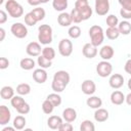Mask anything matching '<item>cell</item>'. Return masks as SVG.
<instances>
[{
	"instance_id": "obj_46",
	"label": "cell",
	"mask_w": 131,
	"mask_h": 131,
	"mask_svg": "<svg viewBox=\"0 0 131 131\" xmlns=\"http://www.w3.org/2000/svg\"><path fill=\"white\" fill-rule=\"evenodd\" d=\"M124 70H125V72H126L127 74L131 75V58H129V59L126 61L125 67H124Z\"/></svg>"
},
{
	"instance_id": "obj_30",
	"label": "cell",
	"mask_w": 131,
	"mask_h": 131,
	"mask_svg": "<svg viewBox=\"0 0 131 131\" xmlns=\"http://www.w3.org/2000/svg\"><path fill=\"white\" fill-rule=\"evenodd\" d=\"M16 92L19 95H28L31 92V86L29 84H27V83H21V84L17 85Z\"/></svg>"
},
{
	"instance_id": "obj_23",
	"label": "cell",
	"mask_w": 131,
	"mask_h": 131,
	"mask_svg": "<svg viewBox=\"0 0 131 131\" xmlns=\"http://www.w3.org/2000/svg\"><path fill=\"white\" fill-rule=\"evenodd\" d=\"M0 95L2 99H11L14 96V90L10 86H3L1 88Z\"/></svg>"
},
{
	"instance_id": "obj_43",
	"label": "cell",
	"mask_w": 131,
	"mask_h": 131,
	"mask_svg": "<svg viewBox=\"0 0 131 131\" xmlns=\"http://www.w3.org/2000/svg\"><path fill=\"white\" fill-rule=\"evenodd\" d=\"M120 14H121V16H122L124 19H126V20L131 18V10H127V9L121 8V9H120Z\"/></svg>"
},
{
	"instance_id": "obj_32",
	"label": "cell",
	"mask_w": 131,
	"mask_h": 131,
	"mask_svg": "<svg viewBox=\"0 0 131 131\" xmlns=\"http://www.w3.org/2000/svg\"><path fill=\"white\" fill-rule=\"evenodd\" d=\"M54 105H53V103L50 101V100H48L47 98L43 101V103H42V111L44 112V114H47V115H50L52 112H53V110H54Z\"/></svg>"
},
{
	"instance_id": "obj_14",
	"label": "cell",
	"mask_w": 131,
	"mask_h": 131,
	"mask_svg": "<svg viewBox=\"0 0 131 131\" xmlns=\"http://www.w3.org/2000/svg\"><path fill=\"white\" fill-rule=\"evenodd\" d=\"M11 119V113L6 105H0V125L4 126L9 123Z\"/></svg>"
},
{
	"instance_id": "obj_34",
	"label": "cell",
	"mask_w": 131,
	"mask_h": 131,
	"mask_svg": "<svg viewBox=\"0 0 131 131\" xmlns=\"http://www.w3.org/2000/svg\"><path fill=\"white\" fill-rule=\"evenodd\" d=\"M68 34H69V36L71 38L77 39V38H79L81 36V29L78 26H72V27H70V29L68 31Z\"/></svg>"
},
{
	"instance_id": "obj_38",
	"label": "cell",
	"mask_w": 131,
	"mask_h": 131,
	"mask_svg": "<svg viewBox=\"0 0 131 131\" xmlns=\"http://www.w3.org/2000/svg\"><path fill=\"white\" fill-rule=\"evenodd\" d=\"M70 14H71V17H72L73 23H75V24H79V23H81L83 20L81 14H80V12L78 11L77 8H73Z\"/></svg>"
},
{
	"instance_id": "obj_26",
	"label": "cell",
	"mask_w": 131,
	"mask_h": 131,
	"mask_svg": "<svg viewBox=\"0 0 131 131\" xmlns=\"http://www.w3.org/2000/svg\"><path fill=\"white\" fill-rule=\"evenodd\" d=\"M105 36L110 39V40H116L119 38L120 36V31L118 29V27H108L105 31Z\"/></svg>"
},
{
	"instance_id": "obj_44",
	"label": "cell",
	"mask_w": 131,
	"mask_h": 131,
	"mask_svg": "<svg viewBox=\"0 0 131 131\" xmlns=\"http://www.w3.org/2000/svg\"><path fill=\"white\" fill-rule=\"evenodd\" d=\"M120 5L122 6V8L127 9V10H131V0H118Z\"/></svg>"
},
{
	"instance_id": "obj_18",
	"label": "cell",
	"mask_w": 131,
	"mask_h": 131,
	"mask_svg": "<svg viewBox=\"0 0 131 131\" xmlns=\"http://www.w3.org/2000/svg\"><path fill=\"white\" fill-rule=\"evenodd\" d=\"M125 95L123 94V92L119 91V90H116L114 92H112L111 94V101L113 104H116V105H121L124 101H125Z\"/></svg>"
},
{
	"instance_id": "obj_1",
	"label": "cell",
	"mask_w": 131,
	"mask_h": 131,
	"mask_svg": "<svg viewBox=\"0 0 131 131\" xmlns=\"http://www.w3.org/2000/svg\"><path fill=\"white\" fill-rule=\"evenodd\" d=\"M70 75L68 72L66 71H57L54 76H53V80L51 83V88L54 92L60 93L62 92L66 87L68 86V84L70 83Z\"/></svg>"
},
{
	"instance_id": "obj_51",
	"label": "cell",
	"mask_w": 131,
	"mask_h": 131,
	"mask_svg": "<svg viewBox=\"0 0 131 131\" xmlns=\"http://www.w3.org/2000/svg\"><path fill=\"white\" fill-rule=\"evenodd\" d=\"M15 128L14 127H5L2 129V131H14Z\"/></svg>"
},
{
	"instance_id": "obj_11",
	"label": "cell",
	"mask_w": 131,
	"mask_h": 131,
	"mask_svg": "<svg viewBox=\"0 0 131 131\" xmlns=\"http://www.w3.org/2000/svg\"><path fill=\"white\" fill-rule=\"evenodd\" d=\"M108 84L113 89H119L124 84V77L120 74H113L108 80Z\"/></svg>"
},
{
	"instance_id": "obj_22",
	"label": "cell",
	"mask_w": 131,
	"mask_h": 131,
	"mask_svg": "<svg viewBox=\"0 0 131 131\" xmlns=\"http://www.w3.org/2000/svg\"><path fill=\"white\" fill-rule=\"evenodd\" d=\"M86 103L89 107L91 108H99L102 105V100L99 96H90L89 98H87Z\"/></svg>"
},
{
	"instance_id": "obj_41",
	"label": "cell",
	"mask_w": 131,
	"mask_h": 131,
	"mask_svg": "<svg viewBox=\"0 0 131 131\" xmlns=\"http://www.w3.org/2000/svg\"><path fill=\"white\" fill-rule=\"evenodd\" d=\"M16 111H17V113L20 114V115H27V114L30 113V105H29V103L25 102V103H24L20 107H18Z\"/></svg>"
},
{
	"instance_id": "obj_35",
	"label": "cell",
	"mask_w": 131,
	"mask_h": 131,
	"mask_svg": "<svg viewBox=\"0 0 131 131\" xmlns=\"http://www.w3.org/2000/svg\"><path fill=\"white\" fill-rule=\"evenodd\" d=\"M47 99L50 100L54 106H58L60 105L61 103V96L59 94H57V92H54V93H50L48 96H47Z\"/></svg>"
},
{
	"instance_id": "obj_3",
	"label": "cell",
	"mask_w": 131,
	"mask_h": 131,
	"mask_svg": "<svg viewBox=\"0 0 131 131\" xmlns=\"http://www.w3.org/2000/svg\"><path fill=\"white\" fill-rule=\"evenodd\" d=\"M38 40L43 45L52 42V28L49 25H41L38 28Z\"/></svg>"
},
{
	"instance_id": "obj_37",
	"label": "cell",
	"mask_w": 131,
	"mask_h": 131,
	"mask_svg": "<svg viewBox=\"0 0 131 131\" xmlns=\"http://www.w3.org/2000/svg\"><path fill=\"white\" fill-rule=\"evenodd\" d=\"M42 55L49 60H52L55 57V50L52 47H45L42 49Z\"/></svg>"
},
{
	"instance_id": "obj_25",
	"label": "cell",
	"mask_w": 131,
	"mask_h": 131,
	"mask_svg": "<svg viewBox=\"0 0 131 131\" xmlns=\"http://www.w3.org/2000/svg\"><path fill=\"white\" fill-rule=\"evenodd\" d=\"M118 29L120 31V34L122 35H129L131 33V24L128 20H122L118 25Z\"/></svg>"
},
{
	"instance_id": "obj_19",
	"label": "cell",
	"mask_w": 131,
	"mask_h": 131,
	"mask_svg": "<svg viewBox=\"0 0 131 131\" xmlns=\"http://www.w3.org/2000/svg\"><path fill=\"white\" fill-rule=\"evenodd\" d=\"M57 23L61 26V27H70L73 23L71 14L67 13V12H61L58 16H57Z\"/></svg>"
},
{
	"instance_id": "obj_31",
	"label": "cell",
	"mask_w": 131,
	"mask_h": 131,
	"mask_svg": "<svg viewBox=\"0 0 131 131\" xmlns=\"http://www.w3.org/2000/svg\"><path fill=\"white\" fill-rule=\"evenodd\" d=\"M25 102H26L25 99H24L21 96H19V95H14V96L10 99V103H11V105H12L15 110H17L18 107H20Z\"/></svg>"
},
{
	"instance_id": "obj_20",
	"label": "cell",
	"mask_w": 131,
	"mask_h": 131,
	"mask_svg": "<svg viewBox=\"0 0 131 131\" xmlns=\"http://www.w3.org/2000/svg\"><path fill=\"white\" fill-rule=\"evenodd\" d=\"M94 119L98 123L105 122L108 119V112L105 108H101V107L96 108V111L94 113Z\"/></svg>"
},
{
	"instance_id": "obj_45",
	"label": "cell",
	"mask_w": 131,
	"mask_h": 131,
	"mask_svg": "<svg viewBox=\"0 0 131 131\" xmlns=\"http://www.w3.org/2000/svg\"><path fill=\"white\" fill-rule=\"evenodd\" d=\"M8 66H9V60L6 57H1L0 58V69L5 70L6 68H8Z\"/></svg>"
},
{
	"instance_id": "obj_2",
	"label": "cell",
	"mask_w": 131,
	"mask_h": 131,
	"mask_svg": "<svg viewBox=\"0 0 131 131\" xmlns=\"http://www.w3.org/2000/svg\"><path fill=\"white\" fill-rule=\"evenodd\" d=\"M89 37H90V40L94 46H99L102 44L103 42V39H104V32L102 30V28L98 25H94L92 26L90 29H89Z\"/></svg>"
},
{
	"instance_id": "obj_12",
	"label": "cell",
	"mask_w": 131,
	"mask_h": 131,
	"mask_svg": "<svg viewBox=\"0 0 131 131\" xmlns=\"http://www.w3.org/2000/svg\"><path fill=\"white\" fill-rule=\"evenodd\" d=\"M82 53L87 58H93L97 54V47L92 43H86L82 48Z\"/></svg>"
},
{
	"instance_id": "obj_52",
	"label": "cell",
	"mask_w": 131,
	"mask_h": 131,
	"mask_svg": "<svg viewBox=\"0 0 131 131\" xmlns=\"http://www.w3.org/2000/svg\"><path fill=\"white\" fill-rule=\"evenodd\" d=\"M127 85H128V88L131 90V78L128 80V83H127Z\"/></svg>"
},
{
	"instance_id": "obj_42",
	"label": "cell",
	"mask_w": 131,
	"mask_h": 131,
	"mask_svg": "<svg viewBox=\"0 0 131 131\" xmlns=\"http://www.w3.org/2000/svg\"><path fill=\"white\" fill-rule=\"evenodd\" d=\"M73 129H74V127H73V125H72L70 122L62 123V124L59 126V128H58L59 131H72Z\"/></svg>"
},
{
	"instance_id": "obj_7",
	"label": "cell",
	"mask_w": 131,
	"mask_h": 131,
	"mask_svg": "<svg viewBox=\"0 0 131 131\" xmlns=\"http://www.w3.org/2000/svg\"><path fill=\"white\" fill-rule=\"evenodd\" d=\"M58 52L61 56L68 57L73 52V43L69 39H61L58 43Z\"/></svg>"
},
{
	"instance_id": "obj_27",
	"label": "cell",
	"mask_w": 131,
	"mask_h": 131,
	"mask_svg": "<svg viewBox=\"0 0 131 131\" xmlns=\"http://www.w3.org/2000/svg\"><path fill=\"white\" fill-rule=\"evenodd\" d=\"M52 6L56 11H63L68 7V0H52Z\"/></svg>"
},
{
	"instance_id": "obj_36",
	"label": "cell",
	"mask_w": 131,
	"mask_h": 131,
	"mask_svg": "<svg viewBox=\"0 0 131 131\" xmlns=\"http://www.w3.org/2000/svg\"><path fill=\"white\" fill-rule=\"evenodd\" d=\"M80 130L81 131H94L95 126L90 120H85L81 123L80 125Z\"/></svg>"
},
{
	"instance_id": "obj_5",
	"label": "cell",
	"mask_w": 131,
	"mask_h": 131,
	"mask_svg": "<svg viewBox=\"0 0 131 131\" xmlns=\"http://www.w3.org/2000/svg\"><path fill=\"white\" fill-rule=\"evenodd\" d=\"M75 8L78 9L83 20H87L92 16V8L88 4V0H77L75 2Z\"/></svg>"
},
{
	"instance_id": "obj_6",
	"label": "cell",
	"mask_w": 131,
	"mask_h": 131,
	"mask_svg": "<svg viewBox=\"0 0 131 131\" xmlns=\"http://www.w3.org/2000/svg\"><path fill=\"white\" fill-rule=\"evenodd\" d=\"M112 72H113V66L107 60H102V61L98 62L96 66V73L101 78L108 77L112 74Z\"/></svg>"
},
{
	"instance_id": "obj_10",
	"label": "cell",
	"mask_w": 131,
	"mask_h": 131,
	"mask_svg": "<svg viewBox=\"0 0 131 131\" xmlns=\"http://www.w3.org/2000/svg\"><path fill=\"white\" fill-rule=\"evenodd\" d=\"M26 52L30 56H39L42 53L41 45L38 42H30L26 47Z\"/></svg>"
},
{
	"instance_id": "obj_48",
	"label": "cell",
	"mask_w": 131,
	"mask_h": 131,
	"mask_svg": "<svg viewBox=\"0 0 131 131\" xmlns=\"http://www.w3.org/2000/svg\"><path fill=\"white\" fill-rule=\"evenodd\" d=\"M28 3L31 6H38L41 3V1L40 0H28Z\"/></svg>"
},
{
	"instance_id": "obj_4",
	"label": "cell",
	"mask_w": 131,
	"mask_h": 131,
	"mask_svg": "<svg viewBox=\"0 0 131 131\" xmlns=\"http://www.w3.org/2000/svg\"><path fill=\"white\" fill-rule=\"evenodd\" d=\"M5 9L8 12V14L14 18H18L24 14L23 6L15 0H7L5 3Z\"/></svg>"
},
{
	"instance_id": "obj_16",
	"label": "cell",
	"mask_w": 131,
	"mask_h": 131,
	"mask_svg": "<svg viewBox=\"0 0 131 131\" xmlns=\"http://www.w3.org/2000/svg\"><path fill=\"white\" fill-rule=\"evenodd\" d=\"M114 48L111 45H104L99 50V55L103 60H110L114 56Z\"/></svg>"
},
{
	"instance_id": "obj_53",
	"label": "cell",
	"mask_w": 131,
	"mask_h": 131,
	"mask_svg": "<svg viewBox=\"0 0 131 131\" xmlns=\"http://www.w3.org/2000/svg\"><path fill=\"white\" fill-rule=\"evenodd\" d=\"M40 1H41V3H47L49 0H40Z\"/></svg>"
},
{
	"instance_id": "obj_17",
	"label": "cell",
	"mask_w": 131,
	"mask_h": 131,
	"mask_svg": "<svg viewBox=\"0 0 131 131\" xmlns=\"http://www.w3.org/2000/svg\"><path fill=\"white\" fill-rule=\"evenodd\" d=\"M62 118L66 122H74L77 119V112L75 108L73 107H67L66 110H63L62 112Z\"/></svg>"
},
{
	"instance_id": "obj_13",
	"label": "cell",
	"mask_w": 131,
	"mask_h": 131,
	"mask_svg": "<svg viewBox=\"0 0 131 131\" xmlns=\"http://www.w3.org/2000/svg\"><path fill=\"white\" fill-rule=\"evenodd\" d=\"M82 92L86 95H92L96 91V85L92 80H85L81 85Z\"/></svg>"
},
{
	"instance_id": "obj_21",
	"label": "cell",
	"mask_w": 131,
	"mask_h": 131,
	"mask_svg": "<svg viewBox=\"0 0 131 131\" xmlns=\"http://www.w3.org/2000/svg\"><path fill=\"white\" fill-rule=\"evenodd\" d=\"M63 122H62V119L60 118V117H58V116H51V117H49L48 118V120H47V125H48V127L50 128V129H53V130H58V128H59V126L62 124Z\"/></svg>"
},
{
	"instance_id": "obj_8",
	"label": "cell",
	"mask_w": 131,
	"mask_h": 131,
	"mask_svg": "<svg viewBox=\"0 0 131 131\" xmlns=\"http://www.w3.org/2000/svg\"><path fill=\"white\" fill-rule=\"evenodd\" d=\"M10 31L12 33V35L18 39H24L27 37L28 35V29L27 27L21 24V23H14L11 25Z\"/></svg>"
},
{
	"instance_id": "obj_40",
	"label": "cell",
	"mask_w": 131,
	"mask_h": 131,
	"mask_svg": "<svg viewBox=\"0 0 131 131\" xmlns=\"http://www.w3.org/2000/svg\"><path fill=\"white\" fill-rule=\"evenodd\" d=\"M106 25L107 27H117L119 25V19L116 15L114 14H110L106 17Z\"/></svg>"
},
{
	"instance_id": "obj_33",
	"label": "cell",
	"mask_w": 131,
	"mask_h": 131,
	"mask_svg": "<svg viewBox=\"0 0 131 131\" xmlns=\"http://www.w3.org/2000/svg\"><path fill=\"white\" fill-rule=\"evenodd\" d=\"M31 12L33 13V15L36 17V19H37L38 21H40V20L44 19L45 14H46V12H45L44 8H42V7H37V8H34V9L31 11Z\"/></svg>"
},
{
	"instance_id": "obj_29",
	"label": "cell",
	"mask_w": 131,
	"mask_h": 131,
	"mask_svg": "<svg viewBox=\"0 0 131 131\" xmlns=\"http://www.w3.org/2000/svg\"><path fill=\"white\" fill-rule=\"evenodd\" d=\"M37 62H38V66L42 69H48L52 66V60H49L47 59L46 57H44L42 54L38 56V59H37Z\"/></svg>"
},
{
	"instance_id": "obj_54",
	"label": "cell",
	"mask_w": 131,
	"mask_h": 131,
	"mask_svg": "<svg viewBox=\"0 0 131 131\" xmlns=\"http://www.w3.org/2000/svg\"><path fill=\"white\" fill-rule=\"evenodd\" d=\"M3 2H4V0H0V4H2Z\"/></svg>"
},
{
	"instance_id": "obj_24",
	"label": "cell",
	"mask_w": 131,
	"mask_h": 131,
	"mask_svg": "<svg viewBox=\"0 0 131 131\" xmlns=\"http://www.w3.org/2000/svg\"><path fill=\"white\" fill-rule=\"evenodd\" d=\"M19 66L23 70H26V71H30L32 69L35 68V60L31 57H26V58H23L20 61H19Z\"/></svg>"
},
{
	"instance_id": "obj_50",
	"label": "cell",
	"mask_w": 131,
	"mask_h": 131,
	"mask_svg": "<svg viewBox=\"0 0 131 131\" xmlns=\"http://www.w3.org/2000/svg\"><path fill=\"white\" fill-rule=\"evenodd\" d=\"M0 41H3L4 40V38H5V30L3 29V28H1L0 29Z\"/></svg>"
},
{
	"instance_id": "obj_49",
	"label": "cell",
	"mask_w": 131,
	"mask_h": 131,
	"mask_svg": "<svg viewBox=\"0 0 131 131\" xmlns=\"http://www.w3.org/2000/svg\"><path fill=\"white\" fill-rule=\"evenodd\" d=\"M125 101L127 102L128 105H131V92L127 94V96L125 97Z\"/></svg>"
},
{
	"instance_id": "obj_9",
	"label": "cell",
	"mask_w": 131,
	"mask_h": 131,
	"mask_svg": "<svg viewBox=\"0 0 131 131\" xmlns=\"http://www.w3.org/2000/svg\"><path fill=\"white\" fill-rule=\"evenodd\" d=\"M95 12L98 15H105L110 10L108 0H95Z\"/></svg>"
},
{
	"instance_id": "obj_47",
	"label": "cell",
	"mask_w": 131,
	"mask_h": 131,
	"mask_svg": "<svg viewBox=\"0 0 131 131\" xmlns=\"http://www.w3.org/2000/svg\"><path fill=\"white\" fill-rule=\"evenodd\" d=\"M7 20V14L4 10H0V24H4Z\"/></svg>"
},
{
	"instance_id": "obj_15",
	"label": "cell",
	"mask_w": 131,
	"mask_h": 131,
	"mask_svg": "<svg viewBox=\"0 0 131 131\" xmlns=\"http://www.w3.org/2000/svg\"><path fill=\"white\" fill-rule=\"evenodd\" d=\"M33 79L35 82L39 83V84H43L46 82L47 80V73L45 71V69H37L33 72Z\"/></svg>"
},
{
	"instance_id": "obj_28",
	"label": "cell",
	"mask_w": 131,
	"mask_h": 131,
	"mask_svg": "<svg viewBox=\"0 0 131 131\" xmlns=\"http://www.w3.org/2000/svg\"><path fill=\"white\" fill-rule=\"evenodd\" d=\"M13 127L16 129V130H21L25 128L26 126V118L23 117V116H16L13 120Z\"/></svg>"
},
{
	"instance_id": "obj_39",
	"label": "cell",
	"mask_w": 131,
	"mask_h": 131,
	"mask_svg": "<svg viewBox=\"0 0 131 131\" xmlns=\"http://www.w3.org/2000/svg\"><path fill=\"white\" fill-rule=\"evenodd\" d=\"M25 23H26V25L33 27V26H35V25L38 23V20H37L36 17L33 15V13L30 11L29 13H27V14L25 15Z\"/></svg>"
}]
</instances>
